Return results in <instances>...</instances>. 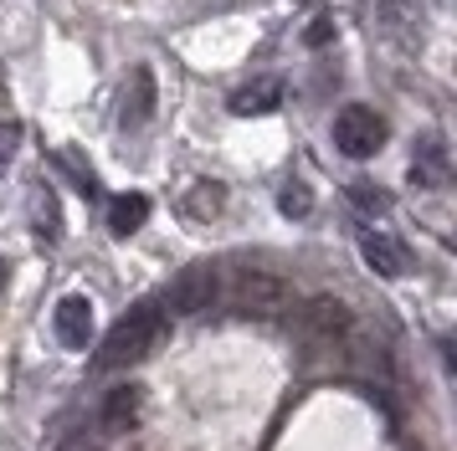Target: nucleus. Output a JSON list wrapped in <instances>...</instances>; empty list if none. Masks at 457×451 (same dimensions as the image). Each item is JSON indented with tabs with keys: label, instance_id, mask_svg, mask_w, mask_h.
I'll use <instances>...</instances> for the list:
<instances>
[{
	"label": "nucleus",
	"instance_id": "obj_1",
	"mask_svg": "<svg viewBox=\"0 0 457 451\" xmlns=\"http://www.w3.org/2000/svg\"><path fill=\"white\" fill-rule=\"evenodd\" d=\"M160 333H165V308H160V303H134L119 324L108 328L104 344H98V369L139 365L149 348L160 344Z\"/></svg>",
	"mask_w": 457,
	"mask_h": 451
},
{
	"label": "nucleus",
	"instance_id": "obj_2",
	"mask_svg": "<svg viewBox=\"0 0 457 451\" xmlns=\"http://www.w3.org/2000/svg\"><path fill=\"white\" fill-rule=\"evenodd\" d=\"M380 144H386V119L370 113V108L354 102L334 119V149L345 160H370V154H380Z\"/></svg>",
	"mask_w": 457,
	"mask_h": 451
},
{
	"label": "nucleus",
	"instance_id": "obj_3",
	"mask_svg": "<svg viewBox=\"0 0 457 451\" xmlns=\"http://www.w3.org/2000/svg\"><path fill=\"white\" fill-rule=\"evenodd\" d=\"M237 303H242V313H283L288 308V283L278 272L252 266V272L237 277Z\"/></svg>",
	"mask_w": 457,
	"mask_h": 451
},
{
	"label": "nucleus",
	"instance_id": "obj_4",
	"mask_svg": "<svg viewBox=\"0 0 457 451\" xmlns=\"http://www.w3.org/2000/svg\"><path fill=\"white\" fill-rule=\"evenodd\" d=\"M216 303V272L211 266H186L165 292V313H201V308Z\"/></svg>",
	"mask_w": 457,
	"mask_h": 451
},
{
	"label": "nucleus",
	"instance_id": "obj_5",
	"mask_svg": "<svg viewBox=\"0 0 457 451\" xmlns=\"http://www.w3.org/2000/svg\"><path fill=\"white\" fill-rule=\"evenodd\" d=\"M298 328L309 333V339H339L345 328H350V308L329 298V292H313L298 303Z\"/></svg>",
	"mask_w": 457,
	"mask_h": 451
},
{
	"label": "nucleus",
	"instance_id": "obj_6",
	"mask_svg": "<svg viewBox=\"0 0 457 451\" xmlns=\"http://www.w3.org/2000/svg\"><path fill=\"white\" fill-rule=\"evenodd\" d=\"M52 328H57V344L62 348H87L93 344V303L83 292H67L62 303L52 308Z\"/></svg>",
	"mask_w": 457,
	"mask_h": 451
},
{
	"label": "nucleus",
	"instance_id": "obj_7",
	"mask_svg": "<svg viewBox=\"0 0 457 451\" xmlns=\"http://www.w3.org/2000/svg\"><path fill=\"white\" fill-rule=\"evenodd\" d=\"M283 93H288L283 78H252V82H242V87L231 93L227 108L237 113V119H268V113L283 108Z\"/></svg>",
	"mask_w": 457,
	"mask_h": 451
},
{
	"label": "nucleus",
	"instance_id": "obj_8",
	"mask_svg": "<svg viewBox=\"0 0 457 451\" xmlns=\"http://www.w3.org/2000/svg\"><path fill=\"white\" fill-rule=\"evenodd\" d=\"M360 257H365V266H370L375 277H406L411 272L406 246L395 242V236H386V231H365L360 236Z\"/></svg>",
	"mask_w": 457,
	"mask_h": 451
},
{
	"label": "nucleus",
	"instance_id": "obj_9",
	"mask_svg": "<svg viewBox=\"0 0 457 451\" xmlns=\"http://www.w3.org/2000/svg\"><path fill=\"white\" fill-rule=\"evenodd\" d=\"M149 119H154V72L149 67H134V78L124 87V102H119V128L139 134Z\"/></svg>",
	"mask_w": 457,
	"mask_h": 451
},
{
	"label": "nucleus",
	"instance_id": "obj_10",
	"mask_svg": "<svg viewBox=\"0 0 457 451\" xmlns=\"http://www.w3.org/2000/svg\"><path fill=\"white\" fill-rule=\"evenodd\" d=\"M134 410H139V390H134V385L108 390L104 406H98V430H108V436L129 430V426H134Z\"/></svg>",
	"mask_w": 457,
	"mask_h": 451
},
{
	"label": "nucleus",
	"instance_id": "obj_11",
	"mask_svg": "<svg viewBox=\"0 0 457 451\" xmlns=\"http://www.w3.org/2000/svg\"><path fill=\"white\" fill-rule=\"evenodd\" d=\"M145 221H149V195L129 190V195H113V201H108V231H113V236H134Z\"/></svg>",
	"mask_w": 457,
	"mask_h": 451
},
{
	"label": "nucleus",
	"instance_id": "obj_12",
	"mask_svg": "<svg viewBox=\"0 0 457 451\" xmlns=\"http://www.w3.org/2000/svg\"><path fill=\"white\" fill-rule=\"evenodd\" d=\"M411 180L416 184H442V180H447V149H442V139H427L421 149H416Z\"/></svg>",
	"mask_w": 457,
	"mask_h": 451
},
{
	"label": "nucleus",
	"instance_id": "obj_13",
	"mask_svg": "<svg viewBox=\"0 0 457 451\" xmlns=\"http://www.w3.org/2000/svg\"><path fill=\"white\" fill-rule=\"evenodd\" d=\"M221 205H227V184H216V180H201V184H190V195H186V210L195 216V221H216V216H221Z\"/></svg>",
	"mask_w": 457,
	"mask_h": 451
},
{
	"label": "nucleus",
	"instance_id": "obj_14",
	"mask_svg": "<svg viewBox=\"0 0 457 451\" xmlns=\"http://www.w3.org/2000/svg\"><path fill=\"white\" fill-rule=\"evenodd\" d=\"M16 149H21V123H0V175L16 164Z\"/></svg>",
	"mask_w": 457,
	"mask_h": 451
},
{
	"label": "nucleus",
	"instance_id": "obj_15",
	"mask_svg": "<svg viewBox=\"0 0 457 451\" xmlns=\"http://www.w3.org/2000/svg\"><path fill=\"white\" fill-rule=\"evenodd\" d=\"M278 205H283V216H298V221H303V216H309V190H303V184H288Z\"/></svg>",
	"mask_w": 457,
	"mask_h": 451
},
{
	"label": "nucleus",
	"instance_id": "obj_16",
	"mask_svg": "<svg viewBox=\"0 0 457 451\" xmlns=\"http://www.w3.org/2000/svg\"><path fill=\"white\" fill-rule=\"evenodd\" d=\"M354 205H365V210H386V195L370 190V184H360V190H354Z\"/></svg>",
	"mask_w": 457,
	"mask_h": 451
},
{
	"label": "nucleus",
	"instance_id": "obj_17",
	"mask_svg": "<svg viewBox=\"0 0 457 451\" xmlns=\"http://www.w3.org/2000/svg\"><path fill=\"white\" fill-rule=\"evenodd\" d=\"M309 41H329V16L313 20V37H309Z\"/></svg>",
	"mask_w": 457,
	"mask_h": 451
},
{
	"label": "nucleus",
	"instance_id": "obj_18",
	"mask_svg": "<svg viewBox=\"0 0 457 451\" xmlns=\"http://www.w3.org/2000/svg\"><path fill=\"white\" fill-rule=\"evenodd\" d=\"M5 277H11V272H5V262H0V292H5Z\"/></svg>",
	"mask_w": 457,
	"mask_h": 451
}]
</instances>
